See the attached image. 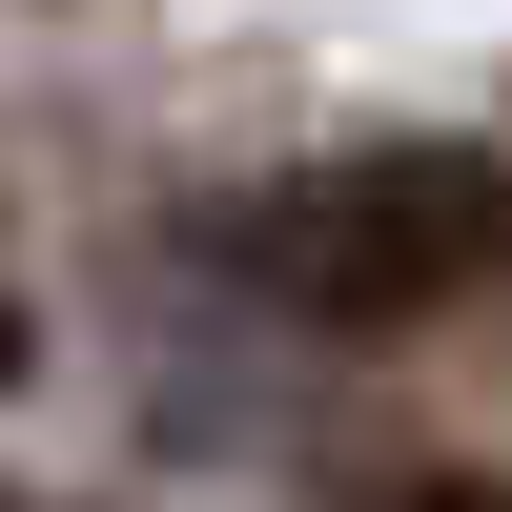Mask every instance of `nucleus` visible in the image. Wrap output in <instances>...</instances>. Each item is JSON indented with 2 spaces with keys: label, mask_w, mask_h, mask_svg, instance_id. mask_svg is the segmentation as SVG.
Listing matches in <instances>:
<instances>
[{
  "label": "nucleus",
  "mask_w": 512,
  "mask_h": 512,
  "mask_svg": "<svg viewBox=\"0 0 512 512\" xmlns=\"http://www.w3.org/2000/svg\"><path fill=\"white\" fill-rule=\"evenodd\" d=\"M205 246H226L287 328H431V308H472V287L512 267V164H472V144H369V164H308V185L226 205Z\"/></svg>",
  "instance_id": "obj_1"
},
{
  "label": "nucleus",
  "mask_w": 512,
  "mask_h": 512,
  "mask_svg": "<svg viewBox=\"0 0 512 512\" xmlns=\"http://www.w3.org/2000/svg\"><path fill=\"white\" fill-rule=\"evenodd\" d=\"M390 512H512V492H390Z\"/></svg>",
  "instance_id": "obj_2"
},
{
  "label": "nucleus",
  "mask_w": 512,
  "mask_h": 512,
  "mask_svg": "<svg viewBox=\"0 0 512 512\" xmlns=\"http://www.w3.org/2000/svg\"><path fill=\"white\" fill-rule=\"evenodd\" d=\"M0 512H41V492H0Z\"/></svg>",
  "instance_id": "obj_3"
}]
</instances>
